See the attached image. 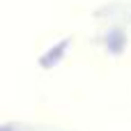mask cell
<instances>
[{
  "instance_id": "obj_1",
  "label": "cell",
  "mask_w": 131,
  "mask_h": 131,
  "mask_svg": "<svg viewBox=\"0 0 131 131\" xmlns=\"http://www.w3.org/2000/svg\"><path fill=\"white\" fill-rule=\"evenodd\" d=\"M0 131H9V129H0Z\"/></svg>"
}]
</instances>
